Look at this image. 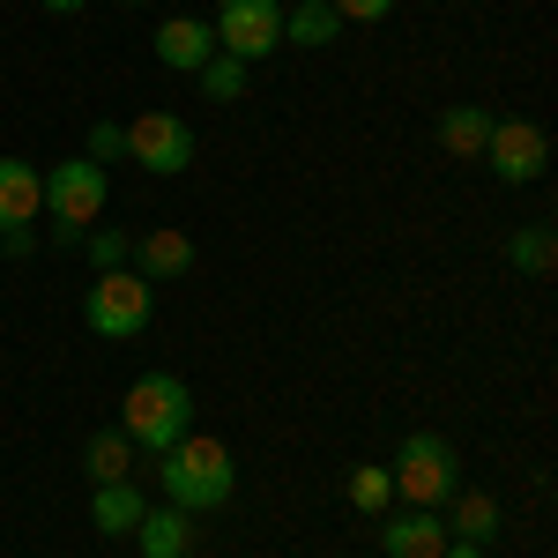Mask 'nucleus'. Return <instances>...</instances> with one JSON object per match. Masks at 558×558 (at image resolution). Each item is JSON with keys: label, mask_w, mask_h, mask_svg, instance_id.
<instances>
[{"label": "nucleus", "mask_w": 558, "mask_h": 558, "mask_svg": "<svg viewBox=\"0 0 558 558\" xmlns=\"http://www.w3.org/2000/svg\"><path fill=\"white\" fill-rule=\"evenodd\" d=\"M157 484H165V507L179 514H216V507H231V492H239V462H231V447L223 439H179L157 454Z\"/></svg>", "instance_id": "1"}, {"label": "nucleus", "mask_w": 558, "mask_h": 558, "mask_svg": "<svg viewBox=\"0 0 558 558\" xmlns=\"http://www.w3.org/2000/svg\"><path fill=\"white\" fill-rule=\"evenodd\" d=\"M120 432L134 439V454H149V462L165 447H179L194 432V395H186V380L179 373H142L128 387V402H120Z\"/></svg>", "instance_id": "2"}, {"label": "nucleus", "mask_w": 558, "mask_h": 558, "mask_svg": "<svg viewBox=\"0 0 558 558\" xmlns=\"http://www.w3.org/2000/svg\"><path fill=\"white\" fill-rule=\"evenodd\" d=\"M387 484H395L402 507L439 514V507L462 492V454H454V439H439V432H410V439L395 447V462H387Z\"/></svg>", "instance_id": "3"}, {"label": "nucleus", "mask_w": 558, "mask_h": 558, "mask_svg": "<svg viewBox=\"0 0 558 558\" xmlns=\"http://www.w3.org/2000/svg\"><path fill=\"white\" fill-rule=\"evenodd\" d=\"M105 202H112V179L89 157H68V165L45 172V216L60 223V246H83V231H97Z\"/></svg>", "instance_id": "4"}, {"label": "nucleus", "mask_w": 558, "mask_h": 558, "mask_svg": "<svg viewBox=\"0 0 558 558\" xmlns=\"http://www.w3.org/2000/svg\"><path fill=\"white\" fill-rule=\"evenodd\" d=\"M83 320L105 336V343H134L149 320H157V283H142L134 268H105L83 291Z\"/></svg>", "instance_id": "5"}, {"label": "nucleus", "mask_w": 558, "mask_h": 558, "mask_svg": "<svg viewBox=\"0 0 558 558\" xmlns=\"http://www.w3.org/2000/svg\"><path fill=\"white\" fill-rule=\"evenodd\" d=\"M209 31H216V52H231V60L254 68V60H268L283 45V8L276 0H223Z\"/></svg>", "instance_id": "6"}, {"label": "nucleus", "mask_w": 558, "mask_h": 558, "mask_svg": "<svg viewBox=\"0 0 558 558\" xmlns=\"http://www.w3.org/2000/svg\"><path fill=\"white\" fill-rule=\"evenodd\" d=\"M128 157L149 179H179L194 165V128L179 112H142V120H128Z\"/></svg>", "instance_id": "7"}, {"label": "nucleus", "mask_w": 558, "mask_h": 558, "mask_svg": "<svg viewBox=\"0 0 558 558\" xmlns=\"http://www.w3.org/2000/svg\"><path fill=\"white\" fill-rule=\"evenodd\" d=\"M484 165H492L499 186H529V179H544V165H551V134L536 128V120H492Z\"/></svg>", "instance_id": "8"}, {"label": "nucleus", "mask_w": 558, "mask_h": 558, "mask_svg": "<svg viewBox=\"0 0 558 558\" xmlns=\"http://www.w3.org/2000/svg\"><path fill=\"white\" fill-rule=\"evenodd\" d=\"M216 52V31L202 15H172V23H157V68H172V75H202Z\"/></svg>", "instance_id": "9"}, {"label": "nucleus", "mask_w": 558, "mask_h": 558, "mask_svg": "<svg viewBox=\"0 0 558 558\" xmlns=\"http://www.w3.org/2000/svg\"><path fill=\"white\" fill-rule=\"evenodd\" d=\"M128 260H134V276H142V283H179V276L194 268V239L172 231V223H157L149 239H134Z\"/></svg>", "instance_id": "10"}, {"label": "nucleus", "mask_w": 558, "mask_h": 558, "mask_svg": "<svg viewBox=\"0 0 558 558\" xmlns=\"http://www.w3.org/2000/svg\"><path fill=\"white\" fill-rule=\"evenodd\" d=\"M380 551L387 558H439L447 551V521L425 514V507H402V514L380 521Z\"/></svg>", "instance_id": "11"}, {"label": "nucleus", "mask_w": 558, "mask_h": 558, "mask_svg": "<svg viewBox=\"0 0 558 558\" xmlns=\"http://www.w3.org/2000/svg\"><path fill=\"white\" fill-rule=\"evenodd\" d=\"M45 209V172L23 157H0V231H23Z\"/></svg>", "instance_id": "12"}, {"label": "nucleus", "mask_w": 558, "mask_h": 558, "mask_svg": "<svg viewBox=\"0 0 558 558\" xmlns=\"http://www.w3.org/2000/svg\"><path fill=\"white\" fill-rule=\"evenodd\" d=\"M134 551L142 558H194V514L179 507H149L134 521Z\"/></svg>", "instance_id": "13"}, {"label": "nucleus", "mask_w": 558, "mask_h": 558, "mask_svg": "<svg viewBox=\"0 0 558 558\" xmlns=\"http://www.w3.org/2000/svg\"><path fill=\"white\" fill-rule=\"evenodd\" d=\"M142 514H149V499H142L134 476H120V484H89V521H97V536H134Z\"/></svg>", "instance_id": "14"}, {"label": "nucleus", "mask_w": 558, "mask_h": 558, "mask_svg": "<svg viewBox=\"0 0 558 558\" xmlns=\"http://www.w3.org/2000/svg\"><path fill=\"white\" fill-rule=\"evenodd\" d=\"M432 134H439L447 157H484V142H492V112H484V105H447Z\"/></svg>", "instance_id": "15"}, {"label": "nucleus", "mask_w": 558, "mask_h": 558, "mask_svg": "<svg viewBox=\"0 0 558 558\" xmlns=\"http://www.w3.org/2000/svg\"><path fill=\"white\" fill-rule=\"evenodd\" d=\"M83 470H89V484H120V476L134 470V439H128L120 425H112V432H89Z\"/></svg>", "instance_id": "16"}, {"label": "nucleus", "mask_w": 558, "mask_h": 558, "mask_svg": "<svg viewBox=\"0 0 558 558\" xmlns=\"http://www.w3.org/2000/svg\"><path fill=\"white\" fill-rule=\"evenodd\" d=\"M447 507H454V536H470V544H492V536L507 529V514H499L492 492H454Z\"/></svg>", "instance_id": "17"}, {"label": "nucleus", "mask_w": 558, "mask_h": 558, "mask_svg": "<svg viewBox=\"0 0 558 558\" xmlns=\"http://www.w3.org/2000/svg\"><path fill=\"white\" fill-rule=\"evenodd\" d=\"M336 31H343V23H336L328 0H299V8H283V38H291V45H328Z\"/></svg>", "instance_id": "18"}, {"label": "nucleus", "mask_w": 558, "mask_h": 558, "mask_svg": "<svg viewBox=\"0 0 558 558\" xmlns=\"http://www.w3.org/2000/svg\"><path fill=\"white\" fill-rule=\"evenodd\" d=\"M202 97H209V105H239V97H246V60L209 52V68H202Z\"/></svg>", "instance_id": "19"}, {"label": "nucleus", "mask_w": 558, "mask_h": 558, "mask_svg": "<svg viewBox=\"0 0 558 558\" xmlns=\"http://www.w3.org/2000/svg\"><path fill=\"white\" fill-rule=\"evenodd\" d=\"M551 231H544V223H529V231H514V239H507V260H514L521 276H551Z\"/></svg>", "instance_id": "20"}, {"label": "nucleus", "mask_w": 558, "mask_h": 558, "mask_svg": "<svg viewBox=\"0 0 558 558\" xmlns=\"http://www.w3.org/2000/svg\"><path fill=\"white\" fill-rule=\"evenodd\" d=\"M350 507H357V514H387V507H395L387 462H365V470H350Z\"/></svg>", "instance_id": "21"}, {"label": "nucleus", "mask_w": 558, "mask_h": 558, "mask_svg": "<svg viewBox=\"0 0 558 558\" xmlns=\"http://www.w3.org/2000/svg\"><path fill=\"white\" fill-rule=\"evenodd\" d=\"M83 254H89V268L105 276V268H128L134 239H128V231H83Z\"/></svg>", "instance_id": "22"}, {"label": "nucleus", "mask_w": 558, "mask_h": 558, "mask_svg": "<svg viewBox=\"0 0 558 558\" xmlns=\"http://www.w3.org/2000/svg\"><path fill=\"white\" fill-rule=\"evenodd\" d=\"M89 165H112V157H128V128H120V120H97V128H89V149H83Z\"/></svg>", "instance_id": "23"}, {"label": "nucleus", "mask_w": 558, "mask_h": 558, "mask_svg": "<svg viewBox=\"0 0 558 558\" xmlns=\"http://www.w3.org/2000/svg\"><path fill=\"white\" fill-rule=\"evenodd\" d=\"M336 8V23H380V15H395V0H328Z\"/></svg>", "instance_id": "24"}, {"label": "nucleus", "mask_w": 558, "mask_h": 558, "mask_svg": "<svg viewBox=\"0 0 558 558\" xmlns=\"http://www.w3.org/2000/svg\"><path fill=\"white\" fill-rule=\"evenodd\" d=\"M439 558H484V544H470V536H447V551Z\"/></svg>", "instance_id": "25"}, {"label": "nucleus", "mask_w": 558, "mask_h": 558, "mask_svg": "<svg viewBox=\"0 0 558 558\" xmlns=\"http://www.w3.org/2000/svg\"><path fill=\"white\" fill-rule=\"evenodd\" d=\"M45 15H75V8H83V0H38Z\"/></svg>", "instance_id": "26"}, {"label": "nucleus", "mask_w": 558, "mask_h": 558, "mask_svg": "<svg viewBox=\"0 0 558 558\" xmlns=\"http://www.w3.org/2000/svg\"><path fill=\"white\" fill-rule=\"evenodd\" d=\"M128 8H134V0H128Z\"/></svg>", "instance_id": "27"}]
</instances>
